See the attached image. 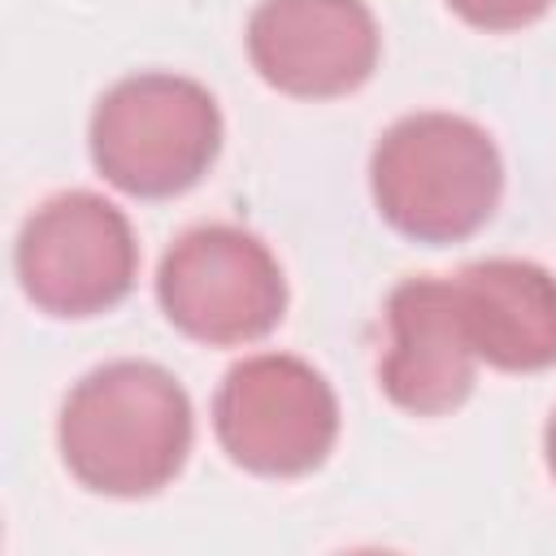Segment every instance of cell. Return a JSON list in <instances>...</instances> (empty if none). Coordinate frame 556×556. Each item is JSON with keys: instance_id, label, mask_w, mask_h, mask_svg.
Listing matches in <instances>:
<instances>
[{"instance_id": "obj_1", "label": "cell", "mask_w": 556, "mask_h": 556, "mask_svg": "<svg viewBox=\"0 0 556 556\" xmlns=\"http://www.w3.org/2000/svg\"><path fill=\"white\" fill-rule=\"evenodd\" d=\"M195 439L182 382L152 361H109L83 374L56 417V447L78 486L109 500L165 491Z\"/></svg>"}, {"instance_id": "obj_2", "label": "cell", "mask_w": 556, "mask_h": 556, "mask_svg": "<svg viewBox=\"0 0 556 556\" xmlns=\"http://www.w3.org/2000/svg\"><path fill=\"white\" fill-rule=\"evenodd\" d=\"M369 191L378 217L426 248L478 235L504 195V161L495 139L460 113H408L382 130L369 156Z\"/></svg>"}, {"instance_id": "obj_3", "label": "cell", "mask_w": 556, "mask_h": 556, "mask_svg": "<svg viewBox=\"0 0 556 556\" xmlns=\"http://www.w3.org/2000/svg\"><path fill=\"white\" fill-rule=\"evenodd\" d=\"M87 143L109 187L135 200H169L217 165L222 109L204 83L143 70L96 100Z\"/></svg>"}, {"instance_id": "obj_4", "label": "cell", "mask_w": 556, "mask_h": 556, "mask_svg": "<svg viewBox=\"0 0 556 556\" xmlns=\"http://www.w3.org/2000/svg\"><path fill=\"white\" fill-rule=\"evenodd\" d=\"M156 300L174 330L208 348L256 343L287 313V278L265 239L230 222L182 230L156 269Z\"/></svg>"}, {"instance_id": "obj_5", "label": "cell", "mask_w": 556, "mask_h": 556, "mask_svg": "<svg viewBox=\"0 0 556 556\" xmlns=\"http://www.w3.org/2000/svg\"><path fill=\"white\" fill-rule=\"evenodd\" d=\"M13 269L39 313L83 321L130 295L139 278V239L113 200L61 191L22 222Z\"/></svg>"}, {"instance_id": "obj_6", "label": "cell", "mask_w": 556, "mask_h": 556, "mask_svg": "<svg viewBox=\"0 0 556 556\" xmlns=\"http://www.w3.org/2000/svg\"><path fill=\"white\" fill-rule=\"evenodd\" d=\"M222 452L261 478H300L326 465L339 439V400L321 369L287 352H256L226 369L213 395Z\"/></svg>"}, {"instance_id": "obj_7", "label": "cell", "mask_w": 556, "mask_h": 556, "mask_svg": "<svg viewBox=\"0 0 556 556\" xmlns=\"http://www.w3.org/2000/svg\"><path fill=\"white\" fill-rule=\"evenodd\" d=\"M382 35L365 0H261L248 17L252 70L282 96L334 100L378 70Z\"/></svg>"}, {"instance_id": "obj_8", "label": "cell", "mask_w": 556, "mask_h": 556, "mask_svg": "<svg viewBox=\"0 0 556 556\" xmlns=\"http://www.w3.org/2000/svg\"><path fill=\"white\" fill-rule=\"evenodd\" d=\"M478 352L465 334L452 278H404L387 295V348L378 356L382 395L413 417L456 413L473 391Z\"/></svg>"}, {"instance_id": "obj_9", "label": "cell", "mask_w": 556, "mask_h": 556, "mask_svg": "<svg viewBox=\"0 0 556 556\" xmlns=\"http://www.w3.org/2000/svg\"><path fill=\"white\" fill-rule=\"evenodd\" d=\"M465 334L500 374H543L556 365V278L517 256L465 265L456 278Z\"/></svg>"}, {"instance_id": "obj_10", "label": "cell", "mask_w": 556, "mask_h": 556, "mask_svg": "<svg viewBox=\"0 0 556 556\" xmlns=\"http://www.w3.org/2000/svg\"><path fill=\"white\" fill-rule=\"evenodd\" d=\"M556 0H447V9L478 30H521L539 22Z\"/></svg>"}, {"instance_id": "obj_11", "label": "cell", "mask_w": 556, "mask_h": 556, "mask_svg": "<svg viewBox=\"0 0 556 556\" xmlns=\"http://www.w3.org/2000/svg\"><path fill=\"white\" fill-rule=\"evenodd\" d=\"M543 456H547V473L556 478V413L547 417V430H543Z\"/></svg>"}]
</instances>
